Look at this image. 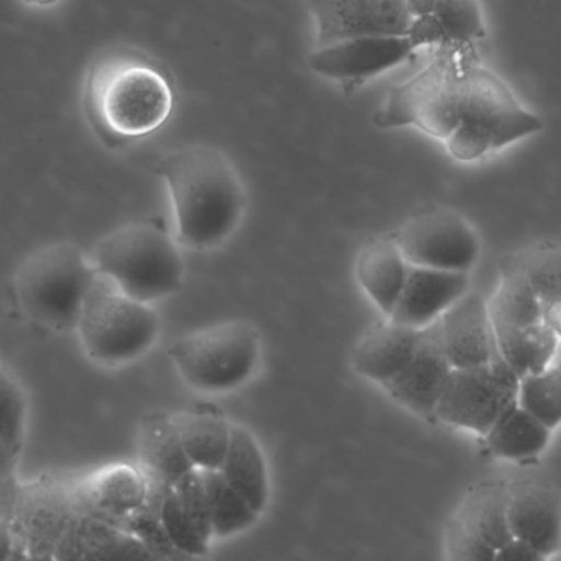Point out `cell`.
Wrapping results in <instances>:
<instances>
[{"instance_id":"cell-1","label":"cell","mask_w":561,"mask_h":561,"mask_svg":"<svg viewBox=\"0 0 561 561\" xmlns=\"http://www.w3.org/2000/svg\"><path fill=\"white\" fill-rule=\"evenodd\" d=\"M158 170L170 191L181 245L216 249L236 232L247 197L226 154L206 145H194L168 154Z\"/></svg>"},{"instance_id":"cell-2","label":"cell","mask_w":561,"mask_h":561,"mask_svg":"<svg viewBox=\"0 0 561 561\" xmlns=\"http://www.w3.org/2000/svg\"><path fill=\"white\" fill-rule=\"evenodd\" d=\"M88 105L92 122L108 141L147 137L163 127L173 112V82L150 56L114 53L92 71Z\"/></svg>"},{"instance_id":"cell-3","label":"cell","mask_w":561,"mask_h":561,"mask_svg":"<svg viewBox=\"0 0 561 561\" xmlns=\"http://www.w3.org/2000/svg\"><path fill=\"white\" fill-rule=\"evenodd\" d=\"M98 275L145 304L173 296L183 286L184 263L167 230L150 222L118 227L91 255Z\"/></svg>"},{"instance_id":"cell-4","label":"cell","mask_w":561,"mask_h":561,"mask_svg":"<svg viewBox=\"0 0 561 561\" xmlns=\"http://www.w3.org/2000/svg\"><path fill=\"white\" fill-rule=\"evenodd\" d=\"M95 275L91 259L78 245L49 243L30 253L16 270V300L36 325L55 333L76 332Z\"/></svg>"},{"instance_id":"cell-5","label":"cell","mask_w":561,"mask_h":561,"mask_svg":"<svg viewBox=\"0 0 561 561\" xmlns=\"http://www.w3.org/2000/svg\"><path fill=\"white\" fill-rule=\"evenodd\" d=\"M543 127L497 76L481 66L461 69L460 122L445 144L458 161L480 160Z\"/></svg>"},{"instance_id":"cell-6","label":"cell","mask_w":561,"mask_h":561,"mask_svg":"<svg viewBox=\"0 0 561 561\" xmlns=\"http://www.w3.org/2000/svg\"><path fill=\"white\" fill-rule=\"evenodd\" d=\"M160 329L151 304L127 296L112 280L95 275L75 333L91 362L118 368L150 352Z\"/></svg>"},{"instance_id":"cell-7","label":"cell","mask_w":561,"mask_h":561,"mask_svg":"<svg viewBox=\"0 0 561 561\" xmlns=\"http://www.w3.org/2000/svg\"><path fill=\"white\" fill-rule=\"evenodd\" d=\"M174 368L194 391L224 394L252 379L262 356L260 333L245 320H226L174 340Z\"/></svg>"},{"instance_id":"cell-8","label":"cell","mask_w":561,"mask_h":561,"mask_svg":"<svg viewBox=\"0 0 561 561\" xmlns=\"http://www.w3.org/2000/svg\"><path fill=\"white\" fill-rule=\"evenodd\" d=\"M461 69L448 56H438L427 68L389 91L376 112L379 128L417 127L447 141L460 122Z\"/></svg>"},{"instance_id":"cell-9","label":"cell","mask_w":561,"mask_h":561,"mask_svg":"<svg viewBox=\"0 0 561 561\" xmlns=\"http://www.w3.org/2000/svg\"><path fill=\"white\" fill-rule=\"evenodd\" d=\"M519 382L497 350L486 365L451 369L434 419L484 437L517 401Z\"/></svg>"},{"instance_id":"cell-10","label":"cell","mask_w":561,"mask_h":561,"mask_svg":"<svg viewBox=\"0 0 561 561\" xmlns=\"http://www.w3.org/2000/svg\"><path fill=\"white\" fill-rule=\"evenodd\" d=\"M409 266L470 273L480 259L473 227L450 209H424L412 216L394 239Z\"/></svg>"},{"instance_id":"cell-11","label":"cell","mask_w":561,"mask_h":561,"mask_svg":"<svg viewBox=\"0 0 561 561\" xmlns=\"http://www.w3.org/2000/svg\"><path fill=\"white\" fill-rule=\"evenodd\" d=\"M76 510L75 483L49 477L20 484L13 511L15 543L30 556H55Z\"/></svg>"},{"instance_id":"cell-12","label":"cell","mask_w":561,"mask_h":561,"mask_svg":"<svg viewBox=\"0 0 561 561\" xmlns=\"http://www.w3.org/2000/svg\"><path fill=\"white\" fill-rule=\"evenodd\" d=\"M316 23V48L366 36H408V0H307Z\"/></svg>"},{"instance_id":"cell-13","label":"cell","mask_w":561,"mask_h":561,"mask_svg":"<svg viewBox=\"0 0 561 561\" xmlns=\"http://www.w3.org/2000/svg\"><path fill=\"white\" fill-rule=\"evenodd\" d=\"M451 369L454 366L448 359L437 320L419 332L411 358L382 388L408 411L424 419H434Z\"/></svg>"},{"instance_id":"cell-14","label":"cell","mask_w":561,"mask_h":561,"mask_svg":"<svg viewBox=\"0 0 561 561\" xmlns=\"http://www.w3.org/2000/svg\"><path fill=\"white\" fill-rule=\"evenodd\" d=\"M414 49L409 36H366L316 48L309 62L317 75L356 84L394 68Z\"/></svg>"},{"instance_id":"cell-15","label":"cell","mask_w":561,"mask_h":561,"mask_svg":"<svg viewBox=\"0 0 561 561\" xmlns=\"http://www.w3.org/2000/svg\"><path fill=\"white\" fill-rule=\"evenodd\" d=\"M507 517L513 539L549 557L561 550V501L557 491L539 481L507 486Z\"/></svg>"},{"instance_id":"cell-16","label":"cell","mask_w":561,"mask_h":561,"mask_svg":"<svg viewBox=\"0 0 561 561\" xmlns=\"http://www.w3.org/2000/svg\"><path fill=\"white\" fill-rule=\"evenodd\" d=\"M147 497L144 473L128 465H111L76 484L78 510L121 529L145 506Z\"/></svg>"},{"instance_id":"cell-17","label":"cell","mask_w":561,"mask_h":561,"mask_svg":"<svg viewBox=\"0 0 561 561\" xmlns=\"http://www.w3.org/2000/svg\"><path fill=\"white\" fill-rule=\"evenodd\" d=\"M468 290L470 273L409 266L401 296L388 319L409 329H427Z\"/></svg>"},{"instance_id":"cell-18","label":"cell","mask_w":561,"mask_h":561,"mask_svg":"<svg viewBox=\"0 0 561 561\" xmlns=\"http://www.w3.org/2000/svg\"><path fill=\"white\" fill-rule=\"evenodd\" d=\"M438 323L454 368L486 365L497 352L488 302L473 290L458 299Z\"/></svg>"},{"instance_id":"cell-19","label":"cell","mask_w":561,"mask_h":561,"mask_svg":"<svg viewBox=\"0 0 561 561\" xmlns=\"http://www.w3.org/2000/svg\"><path fill=\"white\" fill-rule=\"evenodd\" d=\"M138 461L148 490L163 494L194 470L178 434L173 415L151 411L138 428Z\"/></svg>"},{"instance_id":"cell-20","label":"cell","mask_w":561,"mask_h":561,"mask_svg":"<svg viewBox=\"0 0 561 561\" xmlns=\"http://www.w3.org/2000/svg\"><path fill=\"white\" fill-rule=\"evenodd\" d=\"M421 330L386 320L363 333L353 346L352 366L359 376L385 386L411 358Z\"/></svg>"},{"instance_id":"cell-21","label":"cell","mask_w":561,"mask_h":561,"mask_svg":"<svg viewBox=\"0 0 561 561\" xmlns=\"http://www.w3.org/2000/svg\"><path fill=\"white\" fill-rule=\"evenodd\" d=\"M409 265L394 239L369 242L356 260V279L386 317L391 316L401 296Z\"/></svg>"},{"instance_id":"cell-22","label":"cell","mask_w":561,"mask_h":561,"mask_svg":"<svg viewBox=\"0 0 561 561\" xmlns=\"http://www.w3.org/2000/svg\"><path fill=\"white\" fill-rule=\"evenodd\" d=\"M220 471L262 516L270 503L268 463L260 442L245 425L233 424L229 451Z\"/></svg>"},{"instance_id":"cell-23","label":"cell","mask_w":561,"mask_h":561,"mask_svg":"<svg viewBox=\"0 0 561 561\" xmlns=\"http://www.w3.org/2000/svg\"><path fill=\"white\" fill-rule=\"evenodd\" d=\"M181 444L197 470H220L230 438L232 422L216 409H191L173 415Z\"/></svg>"},{"instance_id":"cell-24","label":"cell","mask_w":561,"mask_h":561,"mask_svg":"<svg viewBox=\"0 0 561 561\" xmlns=\"http://www.w3.org/2000/svg\"><path fill=\"white\" fill-rule=\"evenodd\" d=\"M455 519L474 536L500 550L513 540L507 517V484L483 481L468 490Z\"/></svg>"},{"instance_id":"cell-25","label":"cell","mask_w":561,"mask_h":561,"mask_svg":"<svg viewBox=\"0 0 561 561\" xmlns=\"http://www.w3.org/2000/svg\"><path fill=\"white\" fill-rule=\"evenodd\" d=\"M520 273L536 290L547 322L561 336V243H537L503 263Z\"/></svg>"},{"instance_id":"cell-26","label":"cell","mask_w":561,"mask_h":561,"mask_svg":"<svg viewBox=\"0 0 561 561\" xmlns=\"http://www.w3.org/2000/svg\"><path fill=\"white\" fill-rule=\"evenodd\" d=\"M552 431L533 414L514 402L490 428L486 438L488 450L504 460L524 461L536 458L549 445Z\"/></svg>"},{"instance_id":"cell-27","label":"cell","mask_w":561,"mask_h":561,"mask_svg":"<svg viewBox=\"0 0 561 561\" xmlns=\"http://www.w3.org/2000/svg\"><path fill=\"white\" fill-rule=\"evenodd\" d=\"M488 309L494 330L526 329L547 322L542 304L529 280L506 266L501 270L500 284Z\"/></svg>"},{"instance_id":"cell-28","label":"cell","mask_w":561,"mask_h":561,"mask_svg":"<svg viewBox=\"0 0 561 561\" xmlns=\"http://www.w3.org/2000/svg\"><path fill=\"white\" fill-rule=\"evenodd\" d=\"M497 350L519 378L550 368L559 346L556 330L543 322L526 329L494 330Z\"/></svg>"},{"instance_id":"cell-29","label":"cell","mask_w":561,"mask_h":561,"mask_svg":"<svg viewBox=\"0 0 561 561\" xmlns=\"http://www.w3.org/2000/svg\"><path fill=\"white\" fill-rule=\"evenodd\" d=\"M209 503L214 539H229L259 523L260 514L220 470H201Z\"/></svg>"},{"instance_id":"cell-30","label":"cell","mask_w":561,"mask_h":561,"mask_svg":"<svg viewBox=\"0 0 561 561\" xmlns=\"http://www.w3.org/2000/svg\"><path fill=\"white\" fill-rule=\"evenodd\" d=\"M517 402L550 431L561 424V368H547L520 378Z\"/></svg>"},{"instance_id":"cell-31","label":"cell","mask_w":561,"mask_h":561,"mask_svg":"<svg viewBox=\"0 0 561 561\" xmlns=\"http://www.w3.org/2000/svg\"><path fill=\"white\" fill-rule=\"evenodd\" d=\"M160 520L171 542L191 557L206 559L209 556L213 537L207 536L193 517L184 511L176 491L170 488L161 497Z\"/></svg>"},{"instance_id":"cell-32","label":"cell","mask_w":561,"mask_h":561,"mask_svg":"<svg viewBox=\"0 0 561 561\" xmlns=\"http://www.w3.org/2000/svg\"><path fill=\"white\" fill-rule=\"evenodd\" d=\"M28 401L20 382L0 365V442L22 451Z\"/></svg>"},{"instance_id":"cell-33","label":"cell","mask_w":561,"mask_h":561,"mask_svg":"<svg viewBox=\"0 0 561 561\" xmlns=\"http://www.w3.org/2000/svg\"><path fill=\"white\" fill-rule=\"evenodd\" d=\"M431 15L440 23L447 45H461L483 36V16L477 0H434Z\"/></svg>"},{"instance_id":"cell-34","label":"cell","mask_w":561,"mask_h":561,"mask_svg":"<svg viewBox=\"0 0 561 561\" xmlns=\"http://www.w3.org/2000/svg\"><path fill=\"white\" fill-rule=\"evenodd\" d=\"M125 530L135 534L138 539L144 540L145 546L154 553L161 561H204L197 557L187 556L181 552L170 537L167 530L161 526L160 503L148 497L145 506L137 514L128 519Z\"/></svg>"},{"instance_id":"cell-35","label":"cell","mask_w":561,"mask_h":561,"mask_svg":"<svg viewBox=\"0 0 561 561\" xmlns=\"http://www.w3.org/2000/svg\"><path fill=\"white\" fill-rule=\"evenodd\" d=\"M444 543L448 561H496L497 550L465 529L454 516L445 526Z\"/></svg>"},{"instance_id":"cell-36","label":"cell","mask_w":561,"mask_h":561,"mask_svg":"<svg viewBox=\"0 0 561 561\" xmlns=\"http://www.w3.org/2000/svg\"><path fill=\"white\" fill-rule=\"evenodd\" d=\"M94 561H161L144 540L121 527H112L95 552Z\"/></svg>"},{"instance_id":"cell-37","label":"cell","mask_w":561,"mask_h":561,"mask_svg":"<svg viewBox=\"0 0 561 561\" xmlns=\"http://www.w3.org/2000/svg\"><path fill=\"white\" fill-rule=\"evenodd\" d=\"M546 556L537 552L533 547L520 540L513 539L506 546L501 547L496 553V561H547Z\"/></svg>"},{"instance_id":"cell-38","label":"cell","mask_w":561,"mask_h":561,"mask_svg":"<svg viewBox=\"0 0 561 561\" xmlns=\"http://www.w3.org/2000/svg\"><path fill=\"white\" fill-rule=\"evenodd\" d=\"M22 451L0 442V486L15 480L16 467H19V458Z\"/></svg>"},{"instance_id":"cell-39","label":"cell","mask_w":561,"mask_h":561,"mask_svg":"<svg viewBox=\"0 0 561 561\" xmlns=\"http://www.w3.org/2000/svg\"><path fill=\"white\" fill-rule=\"evenodd\" d=\"M19 481L12 480L0 486V516L12 514L15 511L16 494H19Z\"/></svg>"},{"instance_id":"cell-40","label":"cell","mask_w":561,"mask_h":561,"mask_svg":"<svg viewBox=\"0 0 561 561\" xmlns=\"http://www.w3.org/2000/svg\"><path fill=\"white\" fill-rule=\"evenodd\" d=\"M409 12L412 19L431 15L434 10V0H408Z\"/></svg>"},{"instance_id":"cell-41","label":"cell","mask_w":561,"mask_h":561,"mask_svg":"<svg viewBox=\"0 0 561 561\" xmlns=\"http://www.w3.org/2000/svg\"><path fill=\"white\" fill-rule=\"evenodd\" d=\"M28 560V552H26L25 549H23L22 546H19V543H15V549L12 550V553H10L9 557H7L3 561H26Z\"/></svg>"},{"instance_id":"cell-42","label":"cell","mask_w":561,"mask_h":561,"mask_svg":"<svg viewBox=\"0 0 561 561\" xmlns=\"http://www.w3.org/2000/svg\"><path fill=\"white\" fill-rule=\"evenodd\" d=\"M26 561H56L55 556H48V553H33Z\"/></svg>"},{"instance_id":"cell-43","label":"cell","mask_w":561,"mask_h":561,"mask_svg":"<svg viewBox=\"0 0 561 561\" xmlns=\"http://www.w3.org/2000/svg\"><path fill=\"white\" fill-rule=\"evenodd\" d=\"M547 561H561V550L560 552H557L556 556L549 557V560Z\"/></svg>"},{"instance_id":"cell-44","label":"cell","mask_w":561,"mask_h":561,"mask_svg":"<svg viewBox=\"0 0 561 561\" xmlns=\"http://www.w3.org/2000/svg\"><path fill=\"white\" fill-rule=\"evenodd\" d=\"M33 2L48 3V2H53V0H33Z\"/></svg>"}]
</instances>
